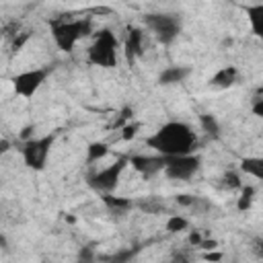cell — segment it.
I'll use <instances>...</instances> for the list:
<instances>
[{"instance_id":"1","label":"cell","mask_w":263,"mask_h":263,"mask_svg":"<svg viewBox=\"0 0 263 263\" xmlns=\"http://www.w3.org/2000/svg\"><path fill=\"white\" fill-rule=\"evenodd\" d=\"M195 144H197V134L185 121H166L146 138V146L152 148L154 154L166 158L193 154Z\"/></svg>"},{"instance_id":"2","label":"cell","mask_w":263,"mask_h":263,"mask_svg":"<svg viewBox=\"0 0 263 263\" xmlns=\"http://www.w3.org/2000/svg\"><path fill=\"white\" fill-rule=\"evenodd\" d=\"M49 33L60 51L70 53L76 43L92 33V21L88 16L84 18H55L49 23Z\"/></svg>"},{"instance_id":"3","label":"cell","mask_w":263,"mask_h":263,"mask_svg":"<svg viewBox=\"0 0 263 263\" xmlns=\"http://www.w3.org/2000/svg\"><path fill=\"white\" fill-rule=\"evenodd\" d=\"M117 47H119V41H117L115 33L109 29H101L88 47L86 60H88V64L99 66V68H115L117 66Z\"/></svg>"},{"instance_id":"4","label":"cell","mask_w":263,"mask_h":263,"mask_svg":"<svg viewBox=\"0 0 263 263\" xmlns=\"http://www.w3.org/2000/svg\"><path fill=\"white\" fill-rule=\"evenodd\" d=\"M144 25L150 29V33L162 45L175 43L177 37L181 35V29H183L181 16L168 14V12H150V14H146L144 16Z\"/></svg>"},{"instance_id":"5","label":"cell","mask_w":263,"mask_h":263,"mask_svg":"<svg viewBox=\"0 0 263 263\" xmlns=\"http://www.w3.org/2000/svg\"><path fill=\"white\" fill-rule=\"evenodd\" d=\"M55 142V134H47V136H37V138H29L23 142L21 148V156L27 168L31 171H43L51 152V146Z\"/></svg>"},{"instance_id":"6","label":"cell","mask_w":263,"mask_h":263,"mask_svg":"<svg viewBox=\"0 0 263 263\" xmlns=\"http://www.w3.org/2000/svg\"><path fill=\"white\" fill-rule=\"evenodd\" d=\"M127 164H129V156H119L113 164L90 173V175L86 177V181H88V185H90L97 193H101V195H111V193L117 189L119 179H121V175H123V171H125Z\"/></svg>"},{"instance_id":"7","label":"cell","mask_w":263,"mask_h":263,"mask_svg":"<svg viewBox=\"0 0 263 263\" xmlns=\"http://www.w3.org/2000/svg\"><path fill=\"white\" fill-rule=\"evenodd\" d=\"M47 76H49L47 68H31V70L18 72L16 76H12V90L23 99H33L37 90L43 86V82L47 80Z\"/></svg>"},{"instance_id":"8","label":"cell","mask_w":263,"mask_h":263,"mask_svg":"<svg viewBox=\"0 0 263 263\" xmlns=\"http://www.w3.org/2000/svg\"><path fill=\"white\" fill-rule=\"evenodd\" d=\"M201 158L197 154H185V156H171L166 158L164 175L173 181H189L199 171Z\"/></svg>"},{"instance_id":"9","label":"cell","mask_w":263,"mask_h":263,"mask_svg":"<svg viewBox=\"0 0 263 263\" xmlns=\"http://www.w3.org/2000/svg\"><path fill=\"white\" fill-rule=\"evenodd\" d=\"M129 164L142 177H154L158 173H164L166 156H160V154H134V156H129Z\"/></svg>"},{"instance_id":"10","label":"cell","mask_w":263,"mask_h":263,"mask_svg":"<svg viewBox=\"0 0 263 263\" xmlns=\"http://www.w3.org/2000/svg\"><path fill=\"white\" fill-rule=\"evenodd\" d=\"M123 51H125V60L129 64H134L142 53H144V31L138 27H129L125 41H123Z\"/></svg>"},{"instance_id":"11","label":"cell","mask_w":263,"mask_h":263,"mask_svg":"<svg viewBox=\"0 0 263 263\" xmlns=\"http://www.w3.org/2000/svg\"><path fill=\"white\" fill-rule=\"evenodd\" d=\"M245 14H247V21H249V29L251 33L263 41V2H257V4H247L245 6Z\"/></svg>"},{"instance_id":"12","label":"cell","mask_w":263,"mask_h":263,"mask_svg":"<svg viewBox=\"0 0 263 263\" xmlns=\"http://www.w3.org/2000/svg\"><path fill=\"white\" fill-rule=\"evenodd\" d=\"M189 74H191L189 66H168V68H164L160 72L158 82L160 84H177V82H183Z\"/></svg>"},{"instance_id":"13","label":"cell","mask_w":263,"mask_h":263,"mask_svg":"<svg viewBox=\"0 0 263 263\" xmlns=\"http://www.w3.org/2000/svg\"><path fill=\"white\" fill-rule=\"evenodd\" d=\"M238 171L257 179V181H263V156H245V158H240Z\"/></svg>"},{"instance_id":"14","label":"cell","mask_w":263,"mask_h":263,"mask_svg":"<svg viewBox=\"0 0 263 263\" xmlns=\"http://www.w3.org/2000/svg\"><path fill=\"white\" fill-rule=\"evenodd\" d=\"M236 76H238V72H236L234 66H224V68H220L210 78V84L212 86H218V88H228V86H232L236 82Z\"/></svg>"},{"instance_id":"15","label":"cell","mask_w":263,"mask_h":263,"mask_svg":"<svg viewBox=\"0 0 263 263\" xmlns=\"http://www.w3.org/2000/svg\"><path fill=\"white\" fill-rule=\"evenodd\" d=\"M140 251V247H127V249H119V251H115L113 255H105V257H99L103 263H129L134 257H136V253Z\"/></svg>"},{"instance_id":"16","label":"cell","mask_w":263,"mask_h":263,"mask_svg":"<svg viewBox=\"0 0 263 263\" xmlns=\"http://www.w3.org/2000/svg\"><path fill=\"white\" fill-rule=\"evenodd\" d=\"M107 154H109V144H107V142H90L88 148H86V162H88V164L99 162V160H103Z\"/></svg>"},{"instance_id":"17","label":"cell","mask_w":263,"mask_h":263,"mask_svg":"<svg viewBox=\"0 0 263 263\" xmlns=\"http://www.w3.org/2000/svg\"><path fill=\"white\" fill-rule=\"evenodd\" d=\"M103 201L107 203V208H111V210H115V212H127V210L134 205L132 199H127V197H117V195H103Z\"/></svg>"},{"instance_id":"18","label":"cell","mask_w":263,"mask_h":263,"mask_svg":"<svg viewBox=\"0 0 263 263\" xmlns=\"http://www.w3.org/2000/svg\"><path fill=\"white\" fill-rule=\"evenodd\" d=\"M253 197H255V187L253 185H242L240 187V197L236 201L238 212H247L251 208V203H253Z\"/></svg>"},{"instance_id":"19","label":"cell","mask_w":263,"mask_h":263,"mask_svg":"<svg viewBox=\"0 0 263 263\" xmlns=\"http://www.w3.org/2000/svg\"><path fill=\"white\" fill-rule=\"evenodd\" d=\"M199 123H201V127H203V132H208L210 136H220V123H218V119L214 117V115H210V113H203V115H199Z\"/></svg>"},{"instance_id":"20","label":"cell","mask_w":263,"mask_h":263,"mask_svg":"<svg viewBox=\"0 0 263 263\" xmlns=\"http://www.w3.org/2000/svg\"><path fill=\"white\" fill-rule=\"evenodd\" d=\"M99 257H97V251L92 245H84L78 249V255H76V263H97Z\"/></svg>"},{"instance_id":"21","label":"cell","mask_w":263,"mask_h":263,"mask_svg":"<svg viewBox=\"0 0 263 263\" xmlns=\"http://www.w3.org/2000/svg\"><path fill=\"white\" fill-rule=\"evenodd\" d=\"M189 228V220L183 218V216H168L166 218V230L168 232H181V230H187Z\"/></svg>"},{"instance_id":"22","label":"cell","mask_w":263,"mask_h":263,"mask_svg":"<svg viewBox=\"0 0 263 263\" xmlns=\"http://www.w3.org/2000/svg\"><path fill=\"white\" fill-rule=\"evenodd\" d=\"M168 263H193V251L191 249H177L171 255Z\"/></svg>"},{"instance_id":"23","label":"cell","mask_w":263,"mask_h":263,"mask_svg":"<svg viewBox=\"0 0 263 263\" xmlns=\"http://www.w3.org/2000/svg\"><path fill=\"white\" fill-rule=\"evenodd\" d=\"M224 187H228V189H238V187H242L240 177H238L236 171H226V173H224Z\"/></svg>"},{"instance_id":"24","label":"cell","mask_w":263,"mask_h":263,"mask_svg":"<svg viewBox=\"0 0 263 263\" xmlns=\"http://www.w3.org/2000/svg\"><path fill=\"white\" fill-rule=\"evenodd\" d=\"M138 129H140L138 123H125V125H123V134H121V138H123V140H134L136 134H138Z\"/></svg>"},{"instance_id":"25","label":"cell","mask_w":263,"mask_h":263,"mask_svg":"<svg viewBox=\"0 0 263 263\" xmlns=\"http://www.w3.org/2000/svg\"><path fill=\"white\" fill-rule=\"evenodd\" d=\"M251 113L259 119H263V97H257L253 103H251Z\"/></svg>"},{"instance_id":"26","label":"cell","mask_w":263,"mask_h":263,"mask_svg":"<svg viewBox=\"0 0 263 263\" xmlns=\"http://www.w3.org/2000/svg\"><path fill=\"white\" fill-rule=\"evenodd\" d=\"M201 240H203V236H201L197 230H191V234H189V245H191L193 249H199Z\"/></svg>"},{"instance_id":"27","label":"cell","mask_w":263,"mask_h":263,"mask_svg":"<svg viewBox=\"0 0 263 263\" xmlns=\"http://www.w3.org/2000/svg\"><path fill=\"white\" fill-rule=\"evenodd\" d=\"M253 249H255V253L263 259V238H255V242H253Z\"/></svg>"},{"instance_id":"28","label":"cell","mask_w":263,"mask_h":263,"mask_svg":"<svg viewBox=\"0 0 263 263\" xmlns=\"http://www.w3.org/2000/svg\"><path fill=\"white\" fill-rule=\"evenodd\" d=\"M177 201H179L181 205H193V201H195V199H193L191 195H179V197H177Z\"/></svg>"},{"instance_id":"29","label":"cell","mask_w":263,"mask_h":263,"mask_svg":"<svg viewBox=\"0 0 263 263\" xmlns=\"http://www.w3.org/2000/svg\"><path fill=\"white\" fill-rule=\"evenodd\" d=\"M199 249H208V251H212V249H216V240H201Z\"/></svg>"},{"instance_id":"30","label":"cell","mask_w":263,"mask_h":263,"mask_svg":"<svg viewBox=\"0 0 263 263\" xmlns=\"http://www.w3.org/2000/svg\"><path fill=\"white\" fill-rule=\"evenodd\" d=\"M205 259H208V261H220L222 255H220V253H210V255H205Z\"/></svg>"},{"instance_id":"31","label":"cell","mask_w":263,"mask_h":263,"mask_svg":"<svg viewBox=\"0 0 263 263\" xmlns=\"http://www.w3.org/2000/svg\"><path fill=\"white\" fill-rule=\"evenodd\" d=\"M6 150H8V140H6V138H2V142H0V152L4 154Z\"/></svg>"}]
</instances>
